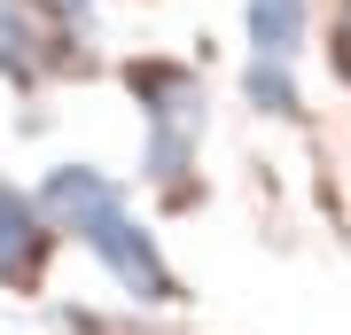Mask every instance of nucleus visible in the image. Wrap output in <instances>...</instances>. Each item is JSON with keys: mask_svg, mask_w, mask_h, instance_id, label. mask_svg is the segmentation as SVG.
<instances>
[{"mask_svg": "<svg viewBox=\"0 0 351 335\" xmlns=\"http://www.w3.org/2000/svg\"><path fill=\"white\" fill-rule=\"evenodd\" d=\"M32 8H47V16H78V24H86V16L110 8V0H32Z\"/></svg>", "mask_w": 351, "mask_h": 335, "instance_id": "obj_8", "label": "nucleus"}, {"mask_svg": "<svg viewBox=\"0 0 351 335\" xmlns=\"http://www.w3.org/2000/svg\"><path fill=\"white\" fill-rule=\"evenodd\" d=\"M242 39H250V55L297 62L313 39V0H242Z\"/></svg>", "mask_w": 351, "mask_h": 335, "instance_id": "obj_5", "label": "nucleus"}, {"mask_svg": "<svg viewBox=\"0 0 351 335\" xmlns=\"http://www.w3.org/2000/svg\"><path fill=\"white\" fill-rule=\"evenodd\" d=\"M55 242L63 234H55V219L39 211V195L16 187V179H0V288H39Z\"/></svg>", "mask_w": 351, "mask_h": 335, "instance_id": "obj_3", "label": "nucleus"}, {"mask_svg": "<svg viewBox=\"0 0 351 335\" xmlns=\"http://www.w3.org/2000/svg\"><path fill=\"white\" fill-rule=\"evenodd\" d=\"M32 195H39V211L55 219V234L78 242V226H86V219H101L110 203H125V187L101 172V164H55V172L32 187Z\"/></svg>", "mask_w": 351, "mask_h": 335, "instance_id": "obj_4", "label": "nucleus"}, {"mask_svg": "<svg viewBox=\"0 0 351 335\" xmlns=\"http://www.w3.org/2000/svg\"><path fill=\"white\" fill-rule=\"evenodd\" d=\"M78 242H86V258L101 265V273L117 281V297L125 304H180V273H172V258H164V242H156V226L133 211V203H110L101 219L78 226Z\"/></svg>", "mask_w": 351, "mask_h": 335, "instance_id": "obj_2", "label": "nucleus"}, {"mask_svg": "<svg viewBox=\"0 0 351 335\" xmlns=\"http://www.w3.org/2000/svg\"><path fill=\"white\" fill-rule=\"evenodd\" d=\"M117 78H125V94L141 101V179L172 187V195L188 203V172H195V149H203V125H211V86H203V71L180 62V55H133Z\"/></svg>", "mask_w": 351, "mask_h": 335, "instance_id": "obj_1", "label": "nucleus"}, {"mask_svg": "<svg viewBox=\"0 0 351 335\" xmlns=\"http://www.w3.org/2000/svg\"><path fill=\"white\" fill-rule=\"evenodd\" d=\"M328 55H336V78L351 86V0L336 8V32H328Z\"/></svg>", "mask_w": 351, "mask_h": 335, "instance_id": "obj_7", "label": "nucleus"}, {"mask_svg": "<svg viewBox=\"0 0 351 335\" xmlns=\"http://www.w3.org/2000/svg\"><path fill=\"white\" fill-rule=\"evenodd\" d=\"M242 101L258 117H304V86H297V62H274V55H250L242 62Z\"/></svg>", "mask_w": 351, "mask_h": 335, "instance_id": "obj_6", "label": "nucleus"}]
</instances>
